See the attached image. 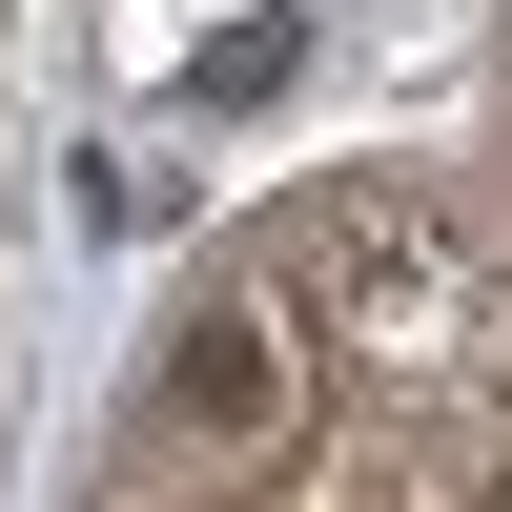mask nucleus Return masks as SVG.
I'll use <instances>...</instances> for the list:
<instances>
[{
  "label": "nucleus",
  "mask_w": 512,
  "mask_h": 512,
  "mask_svg": "<svg viewBox=\"0 0 512 512\" xmlns=\"http://www.w3.org/2000/svg\"><path fill=\"white\" fill-rule=\"evenodd\" d=\"M144 410H164V431H205V451H267V431H287L267 308H185V328H164V369H144Z\"/></svg>",
  "instance_id": "f257e3e1"
}]
</instances>
